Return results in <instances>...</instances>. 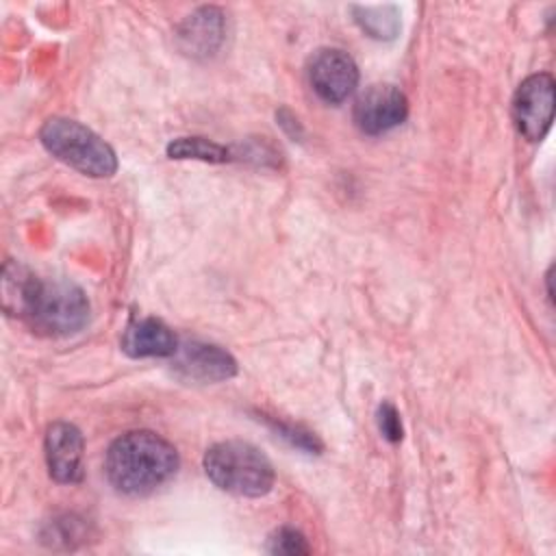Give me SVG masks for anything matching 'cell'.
<instances>
[{
  "label": "cell",
  "instance_id": "obj_8",
  "mask_svg": "<svg viewBox=\"0 0 556 556\" xmlns=\"http://www.w3.org/2000/svg\"><path fill=\"white\" fill-rule=\"evenodd\" d=\"M172 371L187 382H224L237 376V361L215 343L187 339L172 356Z\"/></svg>",
  "mask_w": 556,
  "mask_h": 556
},
{
  "label": "cell",
  "instance_id": "obj_9",
  "mask_svg": "<svg viewBox=\"0 0 556 556\" xmlns=\"http://www.w3.org/2000/svg\"><path fill=\"white\" fill-rule=\"evenodd\" d=\"M43 450L48 473L54 482L76 484L83 480L85 439L74 424L54 421L52 426H48Z\"/></svg>",
  "mask_w": 556,
  "mask_h": 556
},
{
  "label": "cell",
  "instance_id": "obj_6",
  "mask_svg": "<svg viewBox=\"0 0 556 556\" xmlns=\"http://www.w3.org/2000/svg\"><path fill=\"white\" fill-rule=\"evenodd\" d=\"M306 76L313 91L328 104H339L358 85V67L341 48H319L311 54Z\"/></svg>",
  "mask_w": 556,
  "mask_h": 556
},
{
  "label": "cell",
  "instance_id": "obj_10",
  "mask_svg": "<svg viewBox=\"0 0 556 556\" xmlns=\"http://www.w3.org/2000/svg\"><path fill=\"white\" fill-rule=\"evenodd\" d=\"M224 33V13L217 7H200L176 26V41L185 54L193 59H208L219 50Z\"/></svg>",
  "mask_w": 556,
  "mask_h": 556
},
{
  "label": "cell",
  "instance_id": "obj_14",
  "mask_svg": "<svg viewBox=\"0 0 556 556\" xmlns=\"http://www.w3.org/2000/svg\"><path fill=\"white\" fill-rule=\"evenodd\" d=\"M263 419H265L267 426H271V428L278 432V437H282L289 445H293V447H298V450H302V452H306V454H319V452L324 450V443H321L313 432H308L306 428L293 426V424H285V421H278V419H271V417H265V415H263Z\"/></svg>",
  "mask_w": 556,
  "mask_h": 556
},
{
  "label": "cell",
  "instance_id": "obj_3",
  "mask_svg": "<svg viewBox=\"0 0 556 556\" xmlns=\"http://www.w3.org/2000/svg\"><path fill=\"white\" fill-rule=\"evenodd\" d=\"M202 467L217 489L239 497H263L276 480L271 460L256 445L237 439L211 445Z\"/></svg>",
  "mask_w": 556,
  "mask_h": 556
},
{
  "label": "cell",
  "instance_id": "obj_16",
  "mask_svg": "<svg viewBox=\"0 0 556 556\" xmlns=\"http://www.w3.org/2000/svg\"><path fill=\"white\" fill-rule=\"evenodd\" d=\"M376 421H378V430L380 434L389 441V443H400L404 437V428H402V419L397 408L391 402H382L376 410Z\"/></svg>",
  "mask_w": 556,
  "mask_h": 556
},
{
  "label": "cell",
  "instance_id": "obj_7",
  "mask_svg": "<svg viewBox=\"0 0 556 556\" xmlns=\"http://www.w3.org/2000/svg\"><path fill=\"white\" fill-rule=\"evenodd\" d=\"M408 115V100L404 91L389 83L369 85L354 102L352 117L361 132L384 135L400 126Z\"/></svg>",
  "mask_w": 556,
  "mask_h": 556
},
{
  "label": "cell",
  "instance_id": "obj_5",
  "mask_svg": "<svg viewBox=\"0 0 556 556\" xmlns=\"http://www.w3.org/2000/svg\"><path fill=\"white\" fill-rule=\"evenodd\" d=\"M554 76L539 72L521 80L513 96V122L517 132L536 143L545 139L554 119Z\"/></svg>",
  "mask_w": 556,
  "mask_h": 556
},
{
  "label": "cell",
  "instance_id": "obj_12",
  "mask_svg": "<svg viewBox=\"0 0 556 556\" xmlns=\"http://www.w3.org/2000/svg\"><path fill=\"white\" fill-rule=\"evenodd\" d=\"M354 22L361 26V30L378 41H389L395 39L402 22L400 13L391 4H376V7H365V4H354L350 7Z\"/></svg>",
  "mask_w": 556,
  "mask_h": 556
},
{
  "label": "cell",
  "instance_id": "obj_17",
  "mask_svg": "<svg viewBox=\"0 0 556 556\" xmlns=\"http://www.w3.org/2000/svg\"><path fill=\"white\" fill-rule=\"evenodd\" d=\"M276 117H278V124L291 135V137H302V126H300V122H298V117H293L287 109H280L278 113H276Z\"/></svg>",
  "mask_w": 556,
  "mask_h": 556
},
{
  "label": "cell",
  "instance_id": "obj_4",
  "mask_svg": "<svg viewBox=\"0 0 556 556\" xmlns=\"http://www.w3.org/2000/svg\"><path fill=\"white\" fill-rule=\"evenodd\" d=\"M39 139L54 159L85 176L109 178L117 172L115 150L100 135L76 119H46L39 128Z\"/></svg>",
  "mask_w": 556,
  "mask_h": 556
},
{
  "label": "cell",
  "instance_id": "obj_13",
  "mask_svg": "<svg viewBox=\"0 0 556 556\" xmlns=\"http://www.w3.org/2000/svg\"><path fill=\"white\" fill-rule=\"evenodd\" d=\"M169 159H193L204 163H228L232 161V150L219 146L206 137H178L167 143Z\"/></svg>",
  "mask_w": 556,
  "mask_h": 556
},
{
  "label": "cell",
  "instance_id": "obj_15",
  "mask_svg": "<svg viewBox=\"0 0 556 556\" xmlns=\"http://www.w3.org/2000/svg\"><path fill=\"white\" fill-rule=\"evenodd\" d=\"M265 549L269 554H282V556H298V554H308L311 547L306 543V536L289 526H282L278 530H274L267 539Z\"/></svg>",
  "mask_w": 556,
  "mask_h": 556
},
{
  "label": "cell",
  "instance_id": "obj_11",
  "mask_svg": "<svg viewBox=\"0 0 556 556\" xmlns=\"http://www.w3.org/2000/svg\"><path fill=\"white\" fill-rule=\"evenodd\" d=\"M130 358H172L178 350L174 330L156 317L132 319L119 341Z\"/></svg>",
  "mask_w": 556,
  "mask_h": 556
},
{
  "label": "cell",
  "instance_id": "obj_2",
  "mask_svg": "<svg viewBox=\"0 0 556 556\" xmlns=\"http://www.w3.org/2000/svg\"><path fill=\"white\" fill-rule=\"evenodd\" d=\"M176 447L152 430H130L117 437L104 458L111 486L130 497H143L163 486L176 471Z\"/></svg>",
  "mask_w": 556,
  "mask_h": 556
},
{
  "label": "cell",
  "instance_id": "obj_1",
  "mask_svg": "<svg viewBox=\"0 0 556 556\" xmlns=\"http://www.w3.org/2000/svg\"><path fill=\"white\" fill-rule=\"evenodd\" d=\"M2 306L7 315L24 319L48 337L80 332L89 321V300L78 285L63 278H39L17 261L4 263Z\"/></svg>",
  "mask_w": 556,
  "mask_h": 556
}]
</instances>
